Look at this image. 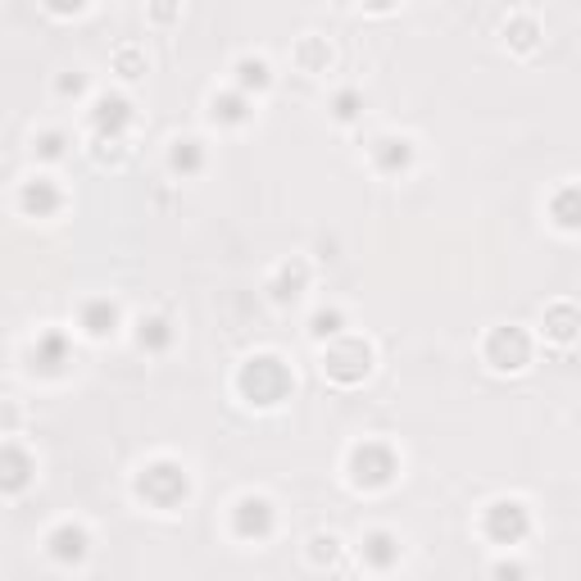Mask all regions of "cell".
Instances as JSON below:
<instances>
[{"instance_id": "1", "label": "cell", "mask_w": 581, "mask_h": 581, "mask_svg": "<svg viewBox=\"0 0 581 581\" xmlns=\"http://www.w3.org/2000/svg\"><path fill=\"white\" fill-rule=\"evenodd\" d=\"M132 495L141 504H150L155 514H178L182 504L191 500V472L182 459H173V454H160V459H150L137 468L132 477Z\"/></svg>"}, {"instance_id": "2", "label": "cell", "mask_w": 581, "mask_h": 581, "mask_svg": "<svg viewBox=\"0 0 581 581\" xmlns=\"http://www.w3.org/2000/svg\"><path fill=\"white\" fill-rule=\"evenodd\" d=\"M295 391V372L282 355H250L241 368H237V395L255 409H277L287 404Z\"/></svg>"}, {"instance_id": "3", "label": "cell", "mask_w": 581, "mask_h": 581, "mask_svg": "<svg viewBox=\"0 0 581 581\" xmlns=\"http://www.w3.org/2000/svg\"><path fill=\"white\" fill-rule=\"evenodd\" d=\"M345 477L355 491H387L400 477V454L391 441H359L345 454Z\"/></svg>"}, {"instance_id": "4", "label": "cell", "mask_w": 581, "mask_h": 581, "mask_svg": "<svg viewBox=\"0 0 581 581\" xmlns=\"http://www.w3.org/2000/svg\"><path fill=\"white\" fill-rule=\"evenodd\" d=\"M372 345L355 332H345L337 341H327L323 345V377L327 382H337V387H359L368 382V372H372Z\"/></svg>"}, {"instance_id": "5", "label": "cell", "mask_w": 581, "mask_h": 581, "mask_svg": "<svg viewBox=\"0 0 581 581\" xmlns=\"http://www.w3.org/2000/svg\"><path fill=\"white\" fill-rule=\"evenodd\" d=\"M482 536H487L491 545H504V550L522 545L527 536H532V509H527L518 495L491 500L487 509H482Z\"/></svg>"}, {"instance_id": "6", "label": "cell", "mask_w": 581, "mask_h": 581, "mask_svg": "<svg viewBox=\"0 0 581 581\" xmlns=\"http://www.w3.org/2000/svg\"><path fill=\"white\" fill-rule=\"evenodd\" d=\"M532 337H527V327H491L487 341H482V359L495 368V372H522L527 364H532Z\"/></svg>"}, {"instance_id": "7", "label": "cell", "mask_w": 581, "mask_h": 581, "mask_svg": "<svg viewBox=\"0 0 581 581\" xmlns=\"http://www.w3.org/2000/svg\"><path fill=\"white\" fill-rule=\"evenodd\" d=\"M87 123H91V141H128V128L137 123V110H132V100L123 91H100V96H91Z\"/></svg>"}, {"instance_id": "8", "label": "cell", "mask_w": 581, "mask_h": 581, "mask_svg": "<svg viewBox=\"0 0 581 581\" xmlns=\"http://www.w3.org/2000/svg\"><path fill=\"white\" fill-rule=\"evenodd\" d=\"M273 532H277V509H273V500L260 495V491H245V495L232 504V536L245 541V545H264Z\"/></svg>"}, {"instance_id": "9", "label": "cell", "mask_w": 581, "mask_h": 581, "mask_svg": "<svg viewBox=\"0 0 581 581\" xmlns=\"http://www.w3.org/2000/svg\"><path fill=\"white\" fill-rule=\"evenodd\" d=\"M28 359H33V372H37V377H60V372H68V368H73V337L64 332V327H46V332L33 337Z\"/></svg>"}, {"instance_id": "10", "label": "cell", "mask_w": 581, "mask_h": 581, "mask_svg": "<svg viewBox=\"0 0 581 581\" xmlns=\"http://www.w3.org/2000/svg\"><path fill=\"white\" fill-rule=\"evenodd\" d=\"M46 554L55 559L60 568H83L87 564V554H91V532L83 522H73V518H64V522H55L46 532Z\"/></svg>"}, {"instance_id": "11", "label": "cell", "mask_w": 581, "mask_h": 581, "mask_svg": "<svg viewBox=\"0 0 581 581\" xmlns=\"http://www.w3.org/2000/svg\"><path fill=\"white\" fill-rule=\"evenodd\" d=\"M368 160H372V168L382 173V178H404V173L414 168V160H418V146L409 137H400V132H387V137H377L368 146Z\"/></svg>"}, {"instance_id": "12", "label": "cell", "mask_w": 581, "mask_h": 581, "mask_svg": "<svg viewBox=\"0 0 581 581\" xmlns=\"http://www.w3.org/2000/svg\"><path fill=\"white\" fill-rule=\"evenodd\" d=\"M305 291H310V260H300V255H291L287 264H277V273L268 277V300L273 305H282V310L300 305V295Z\"/></svg>"}, {"instance_id": "13", "label": "cell", "mask_w": 581, "mask_h": 581, "mask_svg": "<svg viewBox=\"0 0 581 581\" xmlns=\"http://www.w3.org/2000/svg\"><path fill=\"white\" fill-rule=\"evenodd\" d=\"M14 205H18V214H28V218H55L64 210V191H60L55 178H28L18 187Z\"/></svg>"}, {"instance_id": "14", "label": "cell", "mask_w": 581, "mask_h": 581, "mask_svg": "<svg viewBox=\"0 0 581 581\" xmlns=\"http://www.w3.org/2000/svg\"><path fill=\"white\" fill-rule=\"evenodd\" d=\"M78 327H83V337H91V341H110V337H118V327H123L118 300H110V295H91V300H83Z\"/></svg>"}, {"instance_id": "15", "label": "cell", "mask_w": 581, "mask_h": 581, "mask_svg": "<svg viewBox=\"0 0 581 581\" xmlns=\"http://www.w3.org/2000/svg\"><path fill=\"white\" fill-rule=\"evenodd\" d=\"M37 477V454H28L14 437L0 445V487H5V495H23L33 487Z\"/></svg>"}, {"instance_id": "16", "label": "cell", "mask_w": 581, "mask_h": 581, "mask_svg": "<svg viewBox=\"0 0 581 581\" xmlns=\"http://www.w3.org/2000/svg\"><path fill=\"white\" fill-rule=\"evenodd\" d=\"M400 559H404V545L395 532H387V527H372L359 541V564L372 572H391V568H400Z\"/></svg>"}, {"instance_id": "17", "label": "cell", "mask_w": 581, "mask_h": 581, "mask_svg": "<svg viewBox=\"0 0 581 581\" xmlns=\"http://www.w3.org/2000/svg\"><path fill=\"white\" fill-rule=\"evenodd\" d=\"M210 118L218 123V128H245L250 118H255V100H250L245 91L237 87H223L210 96Z\"/></svg>"}, {"instance_id": "18", "label": "cell", "mask_w": 581, "mask_h": 581, "mask_svg": "<svg viewBox=\"0 0 581 581\" xmlns=\"http://www.w3.org/2000/svg\"><path fill=\"white\" fill-rule=\"evenodd\" d=\"M205 164H210L205 141H200V137H173V146H168V173H173V178L191 182V178L205 173Z\"/></svg>"}, {"instance_id": "19", "label": "cell", "mask_w": 581, "mask_h": 581, "mask_svg": "<svg viewBox=\"0 0 581 581\" xmlns=\"http://www.w3.org/2000/svg\"><path fill=\"white\" fill-rule=\"evenodd\" d=\"M541 332L554 345H572L581 337V310L572 305V300H554V305H545V314H541Z\"/></svg>"}, {"instance_id": "20", "label": "cell", "mask_w": 581, "mask_h": 581, "mask_svg": "<svg viewBox=\"0 0 581 581\" xmlns=\"http://www.w3.org/2000/svg\"><path fill=\"white\" fill-rule=\"evenodd\" d=\"M232 87L245 91L250 100H260V96L273 87V64H268V55H255V50L237 55V64H232Z\"/></svg>"}, {"instance_id": "21", "label": "cell", "mask_w": 581, "mask_h": 581, "mask_svg": "<svg viewBox=\"0 0 581 581\" xmlns=\"http://www.w3.org/2000/svg\"><path fill=\"white\" fill-rule=\"evenodd\" d=\"M132 337H137V350H141V355H168L173 341H178V327H173L168 314H146V318L137 323Z\"/></svg>"}, {"instance_id": "22", "label": "cell", "mask_w": 581, "mask_h": 581, "mask_svg": "<svg viewBox=\"0 0 581 581\" xmlns=\"http://www.w3.org/2000/svg\"><path fill=\"white\" fill-rule=\"evenodd\" d=\"M545 214H550V223L559 227V232H581V187L577 182H564L559 191L550 195Z\"/></svg>"}, {"instance_id": "23", "label": "cell", "mask_w": 581, "mask_h": 581, "mask_svg": "<svg viewBox=\"0 0 581 581\" xmlns=\"http://www.w3.org/2000/svg\"><path fill=\"white\" fill-rule=\"evenodd\" d=\"M291 60H295V68L300 73H310V78H318V73H327V68H332V41H327V37H300L295 41V50H291Z\"/></svg>"}, {"instance_id": "24", "label": "cell", "mask_w": 581, "mask_h": 581, "mask_svg": "<svg viewBox=\"0 0 581 581\" xmlns=\"http://www.w3.org/2000/svg\"><path fill=\"white\" fill-rule=\"evenodd\" d=\"M541 37H545V28H541V18H536V14L518 10V14L504 18V41H509V46L518 50V55H527V50H536V46H541Z\"/></svg>"}, {"instance_id": "25", "label": "cell", "mask_w": 581, "mask_h": 581, "mask_svg": "<svg viewBox=\"0 0 581 581\" xmlns=\"http://www.w3.org/2000/svg\"><path fill=\"white\" fill-rule=\"evenodd\" d=\"M310 341H318V345H327V341H337V337H345L350 332V318H345V310L341 305H318L314 314H310Z\"/></svg>"}, {"instance_id": "26", "label": "cell", "mask_w": 581, "mask_h": 581, "mask_svg": "<svg viewBox=\"0 0 581 581\" xmlns=\"http://www.w3.org/2000/svg\"><path fill=\"white\" fill-rule=\"evenodd\" d=\"M364 91L359 87H341V91H332V100H327V114H332L341 128H350V123H359L364 118Z\"/></svg>"}, {"instance_id": "27", "label": "cell", "mask_w": 581, "mask_h": 581, "mask_svg": "<svg viewBox=\"0 0 581 581\" xmlns=\"http://www.w3.org/2000/svg\"><path fill=\"white\" fill-rule=\"evenodd\" d=\"M68 146H73V137L64 128H46L33 137V155H37V164H60L68 155Z\"/></svg>"}, {"instance_id": "28", "label": "cell", "mask_w": 581, "mask_h": 581, "mask_svg": "<svg viewBox=\"0 0 581 581\" xmlns=\"http://www.w3.org/2000/svg\"><path fill=\"white\" fill-rule=\"evenodd\" d=\"M110 64H114V73H118V78H141V73L150 68V60H146V50L137 46V41H123L118 50H114V55H110Z\"/></svg>"}, {"instance_id": "29", "label": "cell", "mask_w": 581, "mask_h": 581, "mask_svg": "<svg viewBox=\"0 0 581 581\" xmlns=\"http://www.w3.org/2000/svg\"><path fill=\"white\" fill-rule=\"evenodd\" d=\"M341 559V536L337 532H314L310 536V564L314 568H327V564H337Z\"/></svg>"}, {"instance_id": "30", "label": "cell", "mask_w": 581, "mask_h": 581, "mask_svg": "<svg viewBox=\"0 0 581 581\" xmlns=\"http://www.w3.org/2000/svg\"><path fill=\"white\" fill-rule=\"evenodd\" d=\"M55 96L60 100H83L87 96V73L83 68H64L55 78Z\"/></svg>"}, {"instance_id": "31", "label": "cell", "mask_w": 581, "mask_h": 581, "mask_svg": "<svg viewBox=\"0 0 581 581\" xmlns=\"http://www.w3.org/2000/svg\"><path fill=\"white\" fill-rule=\"evenodd\" d=\"M532 572H527V564L522 559H495L491 564V581H527Z\"/></svg>"}, {"instance_id": "32", "label": "cell", "mask_w": 581, "mask_h": 581, "mask_svg": "<svg viewBox=\"0 0 581 581\" xmlns=\"http://www.w3.org/2000/svg\"><path fill=\"white\" fill-rule=\"evenodd\" d=\"M128 141H96L91 146V155H96V164H123L128 160V150H123Z\"/></svg>"}]
</instances>
